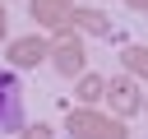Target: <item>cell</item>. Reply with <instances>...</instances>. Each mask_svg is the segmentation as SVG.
I'll return each mask as SVG.
<instances>
[{
	"mask_svg": "<svg viewBox=\"0 0 148 139\" xmlns=\"http://www.w3.org/2000/svg\"><path fill=\"white\" fill-rule=\"evenodd\" d=\"M69 28H79L83 37H111V32H116V28H111V14L97 9V5H74Z\"/></svg>",
	"mask_w": 148,
	"mask_h": 139,
	"instance_id": "obj_7",
	"label": "cell"
},
{
	"mask_svg": "<svg viewBox=\"0 0 148 139\" xmlns=\"http://www.w3.org/2000/svg\"><path fill=\"white\" fill-rule=\"evenodd\" d=\"M120 65H125L139 83H148V46H125V51H120Z\"/></svg>",
	"mask_w": 148,
	"mask_h": 139,
	"instance_id": "obj_9",
	"label": "cell"
},
{
	"mask_svg": "<svg viewBox=\"0 0 148 139\" xmlns=\"http://www.w3.org/2000/svg\"><path fill=\"white\" fill-rule=\"evenodd\" d=\"M106 107L116 111V116H139L143 111V88H139V79L125 70V74H116V79H106Z\"/></svg>",
	"mask_w": 148,
	"mask_h": 139,
	"instance_id": "obj_3",
	"label": "cell"
},
{
	"mask_svg": "<svg viewBox=\"0 0 148 139\" xmlns=\"http://www.w3.org/2000/svg\"><path fill=\"white\" fill-rule=\"evenodd\" d=\"M5 60H9L14 70H37L42 60H51V42H46L42 32H28V37H14V42L5 46Z\"/></svg>",
	"mask_w": 148,
	"mask_h": 139,
	"instance_id": "obj_5",
	"label": "cell"
},
{
	"mask_svg": "<svg viewBox=\"0 0 148 139\" xmlns=\"http://www.w3.org/2000/svg\"><path fill=\"white\" fill-rule=\"evenodd\" d=\"M130 9H139V14H148V0H125Z\"/></svg>",
	"mask_w": 148,
	"mask_h": 139,
	"instance_id": "obj_12",
	"label": "cell"
},
{
	"mask_svg": "<svg viewBox=\"0 0 148 139\" xmlns=\"http://www.w3.org/2000/svg\"><path fill=\"white\" fill-rule=\"evenodd\" d=\"M9 37V14H5V5H0V42Z\"/></svg>",
	"mask_w": 148,
	"mask_h": 139,
	"instance_id": "obj_11",
	"label": "cell"
},
{
	"mask_svg": "<svg viewBox=\"0 0 148 139\" xmlns=\"http://www.w3.org/2000/svg\"><path fill=\"white\" fill-rule=\"evenodd\" d=\"M79 0H28V19L37 28H69V14H74Z\"/></svg>",
	"mask_w": 148,
	"mask_h": 139,
	"instance_id": "obj_6",
	"label": "cell"
},
{
	"mask_svg": "<svg viewBox=\"0 0 148 139\" xmlns=\"http://www.w3.org/2000/svg\"><path fill=\"white\" fill-rule=\"evenodd\" d=\"M143 111H148V93H143Z\"/></svg>",
	"mask_w": 148,
	"mask_h": 139,
	"instance_id": "obj_13",
	"label": "cell"
},
{
	"mask_svg": "<svg viewBox=\"0 0 148 139\" xmlns=\"http://www.w3.org/2000/svg\"><path fill=\"white\" fill-rule=\"evenodd\" d=\"M0 134H23V83L0 70Z\"/></svg>",
	"mask_w": 148,
	"mask_h": 139,
	"instance_id": "obj_4",
	"label": "cell"
},
{
	"mask_svg": "<svg viewBox=\"0 0 148 139\" xmlns=\"http://www.w3.org/2000/svg\"><path fill=\"white\" fill-rule=\"evenodd\" d=\"M18 139H51V125L46 120H37V125H23V134Z\"/></svg>",
	"mask_w": 148,
	"mask_h": 139,
	"instance_id": "obj_10",
	"label": "cell"
},
{
	"mask_svg": "<svg viewBox=\"0 0 148 139\" xmlns=\"http://www.w3.org/2000/svg\"><path fill=\"white\" fill-rule=\"evenodd\" d=\"M74 97H79L83 107H97V102H106V79H102V74H92V70H83V74L74 79Z\"/></svg>",
	"mask_w": 148,
	"mask_h": 139,
	"instance_id": "obj_8",
	"label": "cell"
},
{
	"mask_svg": "<svg viewBox=\"0 0 148 139\" xmlns=\"http://www.w3.org/2000/svg\"><path fill=\"white\" fill-rule=\"evenodd\" d=\"M51 70L65 74V79H79L88 70V51H83V32L79 28H60L56 42H51Z\"/></svg>",
	"mask_w": 148,
	"mask_h": 139,
	"instance_id": "obj_2",
	"label": "cell"
},
{
	"mask_svg": "<svg viewBox=\"0 0 148 139\" xmlns=\"http://www.w3.org/2000/svg\"><path fill=\"white\" fill-rule=\"evenodd\" d=\"M65 134L69 139H130V130H125V116H102L97 107H69V116H65Z\"/></svg>",
	"mask_w": 148,
	"mask_h": 139,
	"instance_id": "obj_1",
	"label": "cell"
}]
</instances>
